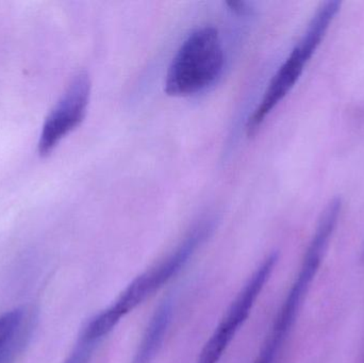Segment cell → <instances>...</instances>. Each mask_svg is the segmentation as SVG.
I'll return each mask as SVG.
<instances>
[{"instance_id":"1","label":"cell","mask_w":364,"mask_h":363,"mask_svg":"<svg viewBox=\"0 0 364 363\" xmlns=\"http://www.w3.org/2000/svg\"><path fill=\"white\" fill-rule=\"evenodd\" d=\"M213 227L214 223L211 219L203 220L197 223L166 259L136 277L112 306L92 318L91 324L94 330L102 337L112 332L122 318L159 291L181 272L197 249L209 238Z\"/></svg>"},{"instance_id":"2","label":"cell","mask_w":364,"mask_h":363,"mask_svg":"<svg viewBox=\"0 0 364 363\" xmlns=\"http://www.w3.org/2000/svg\"><path fill=\"white\" fill-rule=\"evenodd\" d=\"M340 8L341 1L338 0H328L320 4L303 36L293 47L284 63L278 68L263 93L258 106L248 117L246 124L248 136H254L260 129L267 117H269L274 109L287 97L291 90L296 85L305 70V66L326 36L327 31L339 13Z\"/></svg>"},{"instance_id":"3","label":"cell","mask_w":364,"mask_h":363,"mask_svg":"<svg viewBox=\"0 0 364 363\" xmlns=\"http://www.w3.org/2000/svg\"><path fill=\"white\" fill-rule=\"evenodd\" d=\"M225 55L220 32L203 26L191 32L173 58L164 91L175 97L194 95L215 82L224 68Z\"/></svg>"},{"instance_id":"4","label":"cell","mask_w":364,"mask_h":363,"mask_svg":"<svg viewBox=\"0 0 364 363\" xmlns=\"http://www.w3.org/2000/svg\"><path fill=\"white\" fill-rule=\"evenodd\" d=\"M331 236L333 234L327 228H316L314 238H312L311 243L306 253L303 266L297 275L296 281L293 283L284 305L280 308L271 332L267 336V341L263 345L262 350L259 353L255 363L275 362L278 353H279L280 349L294 323L301 300H303L310 283L318 271L321 258L328 246Z\"/></svg>"},{"instance_id":"5","label":"cell","mask_w":364,"mask_h":363,"mask_svg":"<svg viewBox=\"0 0 364 363\" xmlns=\"http://www.w3.org/2000/svg\"><path fill=\"white\" fill-rule=\"evenodd\" d=\"M277 260L278 254H271L255 271L254 274L250 277L243 289L229 307L226 315L211 338L205 343L197 363H218L222 358L233 337L247 320L252 307L256 304L257 298L260 296L265 283L273 273Z\"/></svg>"},{"instance_id":"6","label":"cell","mask_w":364,"mask_h":363,"mask_svg":"<svg viewBox=\"0 0 364 363\" xmlns=\"http://www.w3.org/2000/svg\"><path fill=\"white\" fill-rule=\"evenodd\" d=\"M91 91L89 74L79 72L70 81L43 125L38 144L41 157L50 156L58 144L82 123L87 115Z\"/></svg>"},{"instance_id":"7","label":"cell","mask_w":364,"mask_h":363,"mask_svg":"<svg viewBox=\"0 0 364 363\" xmlns=\"http://www.w3.org/2000/svg\"><path fill=\"white\" fill-rule=\"evenodd\" d=\"M174 313V300L166 298L156 309L134 354L132 363H151L164 345Z\"/></svg>"},{"instance_id":"8","label":"cell","mask_w":364,"mask_h":363,"mask_svg":"<svg viewBox=\"0 0 364 363\" xmlns=\"http://www.w3.org/2000/svg\"><path fill=\"white\" fill-rule=\"evenodd\" d=\"M34 321L36 319L33 315L29 313L21 327L0 347V363L16 362L31 338Z\"/></svg>"},{"instance_id":"9","label":"cell","mask_w":364,"mask_h":363,"mask_svg":"<svg viewBox=\"0 0 364 363\" xmlns=\"http://www.w3.org/2000/svg\"><path fill=\"white\" fill-rule=\"evenodd\" d=\"M29 313L23 308L13 309L0 315V347L21 327Z\"/></svg>"},{"instance_id":"10","label":"cell","mask_w":364,"mask_h":363,"mask_svg":"<svg viewBox=\"0 0 364 363\" xmlns=\"http://www.w3.org/2000/svg\"><path fill=\"white\" fill-rule=\"evenodd\" d=\"M97 345V342L89 340L80 335L74 350L64 363H89Z\"/></svg>"}]
</instances>
